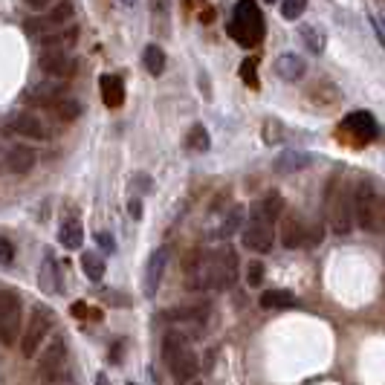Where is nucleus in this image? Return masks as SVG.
Wrapping results in <instances>:
<instances>
[{
	"label": "nucleus",
	"mask_w": 385,
	"mask_h": 385,
	"mask_svg": "<svg viewBox=\"0 0 385 385\" xmlns=\"http://www.w3.org/2000/svg\"><path fill=\"white\" fill-rule=\"evenodd\" d=\"M255 70H258V61H255V58H246V61L241 64V79H243L249 87H258V73H255Z\"/></svg>",
	"instance_id": "473e14b6"
},
{
	"label": "nucleus",
	"mask_w": 385,
	"mask_h": 385,
	"mask_svg": "<svg viewBox=\"0 0 385 385\" xmlns=\"http://www.w3.org/2000/svg\"><path fill=\"white\" fill-rule=\"evenodd\" d=\"M264 29H267L264 26V15H261L258 6L252 4V0H243V4L235 6V18L226 26L229 38L238 41L241 47H258L261 38H264Z\"/></svg>",
	"instance_id": "20e7f679"
},
{
	"label": "nucleus",
	"mask_w": 385,
	"mask_h": 385,
	"mask_svg": "<svg viewBox=\"0 0 385 385\" xmlns=\"http://www.w3.org/2000/svg\"><path fill=\"white\" fill-rule=\"evenodd\" d=\"M342 127L347 134H354L360 145L371 142L377 137V119L368 113V110H357V113H347V119L342 122Z\"/></svg>",
	"instance_id": "4468645a"
},
{
	"label": "nucleus",
	"mask_w": 385,
	"mask_h": 385,
	"mask_svg": "<svg viewBox=\"0 0 385 385\" xmlns=\"http://www.w3.org/2000/svg\"><path fill=\"white\" fill-rule=\"evenodd\" d=\"M12 261H15V246H12V241L0 235V267H9Z\"/></svg>",
	"instance_id": "f704fd0d"
},
{
	"label": "nucleus",
	"mask_w": 385,
	"mask_h": 385,
	"mask_svg": "<svg viewBox=\"0 0 385 385\" xmlns=\"http://www.w3.org/2000/svg\"><path fill=\"white\" fill-rule=\"evenodd\" d=\"M241 226H243V206H235V209L229 212V217L220 223V229H217L214 235H217V238H229V235H235Z\"/></svg>",
	"instance_id": "cd10ccee"
},
{
	"label": "nucleus",
	"mask_w": 385,
	"mask_h": 385,
	"mask_svg": "<svg viewBox=\"0 0 385 385\" xmlns=\"http://www.w3.org/2000/svg\"><path fill=\"white\" fill-rule=\"evenodd\" d=\"M142 64H145V70L151 76H163V70H166V52L159 50L156 44H148L145 52H142Z\"/></svg>",
	"instance_id": "393cba45"
},
{
	"label": "nucleus",
	"mask_w": 385,
	"mask_h": 385,
	"mask_svg": "<svg viewBox=\"0 0 385 385\" xmlns=\"http://www.w3.org/2000/svg\"><path fill=\"white\" fill-rule=\"evenodd\" d=\"M127 212H131L134 220H139V217H142V203H139V200H131V203H127Z\"/></svg>",
	"instance_id": "4c0bfd02"
},
{
	"label": "nucleus",
	"mask_w": 385,
	"mask_h": 385,
	"mask_svg": "<svg viewBox=\"0 0 385 385\" xmlns=\"http://www.w3.org/2000/svg\"><path fill=\"white\" fill-rule=\"evenodd\" d=\"M23 336V304L18 293L0 290V345L9 347Z\"/></svg>",
	"instance_id": "423d86ee"
},
{
	"label": "nucleus",
	"mask_w": 385,
	"mask_h": 385,
	"mask_svg": "<svg viewBox=\"0 0 385 385\" xmlns=\"http://www.w3.org/2000/svg\"><path fill=\"white\" fill-rule=\"evenodd\" d=\"M307 223L299 217V214H284L281 220V243L287 249H299V246H307Z\"/></svg>",
	"instance_id": "2eb2a0df"
},
{
	"label": "nucleus",
	"mask_w": 385,
	"mask_h": 385,
	"mask_svg": "<svg viewBox=\"0 0 385 385\" xmlns=\"http://www.w3.org/2000/svg\"><path fill=\"white\" fill-rule=\"evenodd\" d=\"M6 127L21 137H29V139H47V127L44 122L38 119V113H29V110H15L9 119H6Z\"/></svg>",
	"instance_id": "f8f14e48"
},
{
	"label": "nucleus",
	"mask_w": 385,
	"mask_h": 385,
	"mask_svg": "<svg viewBox=\"0 0 385 385\" xmlns=\"http://www.w3.org/2000/svg\"><path fill=\"white\" fill-rule=\"evenodd\" d=\"M41 287H44V293H61V270L52 255H47L41 264Z\"/></svg>",
	"instance_id": "5701e85b"
},
{
	"label": "nucleus",
	"mask_w": 385,
	"mask_h": 385,
	"mask_svg": "<svg viewBox=\"0 0 385 385\" xmlns=\"http://www.w3.org/2000/svg\"><path fill=\"white\" fill-rule=\"evenodd\" d=\"M67 21H73V6H70V4H52L50 12H47V18H44V23H47L50 29L64 26Z\"/></svg>",
	"instance_id": "bb28decb"
},
{
	"label": "nucleus",
	"mask_w": 385,
	"mask_h": 385,
	"mask_svg": "<svg viewBox=\"0 0 385 385\" xmlns=\"http://www.w3.org/2000/svg\"><path fill=\"white\" fill-rule=\"evenodd\" d=\"M67 345H64L61 336L52 339V345L44 350V357H41V379L47 385L52 382H61L64 377H67Z\"/></svg>",
	"instance_id": "1a4fd4ad"
},
{
	"label": "nucleus",
	"mask_w": 385,
	"mask_h": 385,
	"mask_svg": "<svg viewBox=\"0 0 385 385\" xmlns=\"http://www.w3.org/2000/svg\"><path fill=\"white\" fill-rule=\"evenodd\" d=\"M278 9H281V15L287 21H296V18H301L307 12V4H304V0H287V4H281Z\"/></svg>",
	"instance_id": "2f4dec72"
},
{
	"label": "nucleus",
	"mask_w": 385,
	"mask_h": 385,
	"mask_svg": "<svg viewBox=\"0 0 385 385\" xmlns=\"http://www.w3.org/2000/svg\"><path fill=\"white\" fill-rule=\"evenodd\" d=\"M318 241H322V226H310L307 229V246H316Z\"/></svg>",
	"instance_id": "c9c22d12"
},
{
	"label": "nucleus",
	"mask_w": 385,
	"mask_h": 385,
	"mask_svg": "<svg viewBox=\"0 0 385 385\" xmlns=\"http://www.w3.org/2000/svg\"><path fill=\"white\" fill-rule=\"evenodd\" d=\"M102 99L108 108H122L125 102V87L119 76H102Z\"/></svg>",
	"instance_id": "4be33fe9"
},
{
	"label": "nucleus",
	"mask_w": 385,
	"mask_h": 385,
	"mask_svg": "<svg viewBox=\"0 0 385 385\" xmlns=\"http://www.w3.org/2000/svg\"><path fill=\"white\" fill-rule=\"evenodd\" d=\"M81 270H84V275H87L90 281H102L105 272H108V264H105V258H99L96 252H84V255H81Z\"/></svg>",
	"instance_id": "a878e982"
},
{
	"label": "nucleus",
	"mask_w": 385,
	"mask_h": 385,
	"mask_svg": "<svg viewBox=\"0 0 385 385\" xmlns=\"http://www.w3.org/2000/svg\"><path fill=\"white\" fill-rule=\"evenodd\" d=\"M191 385H200V382H191Z\"/></svg>",
	"instance_id": "79ce46f5"
},
{
	"label": "nucleus",
	"mask_w": 385,
	"mask_h": 385,
	"mask_svg": "<svg viewBox=\"0 0 385 385\" xmlns=\"http://www.w3.org/2000/svg\"><path fill=\"white\" fill-rule=\"evenodd\" d=\"M371 26H374V32H377V38H379V44L385 47V23H382V21H377V18H371Z\"/></svg>",
	"instance_id": "e433bc0d"
},
{
	"label": "nucleus",
	"mask_w": 385,
	"mask_h": 385,
	"mask_svg": "<svg viewBox=\"0 0 385 385\" xmlns=\"http://www.w3.org/2000/svg\"><path fill=\"white\" fill-rule=\"evenodd\" d=\"M301 41H304V47L310 50V52H322L325 50V35H322V29H316V26H304L301 29Z\"/></svg>",
	"instance_id": "c756f323"
},
{
	"label": "nucleus",
	"mask_w": 385,
	"mask_h": 385,
	"mask_svg": "<svg viewBox=\"0 0 385 385\" xmlns=\"http://www.w3.org/2000/svg\"><path fill=\"white\" fill-rule=\"evenodd\" d=\"M166 270H168V246H159L151 252V258L145 264V281H142L145 296H154L159 290V281H163Z\"/></svg>",
	"instance_id": "9b49d317"
},
{
	"label": "nucleus",
	"mask_w": 385,
	"mask_h": 385,
	"mask_svg": "<svg viewBox=\"0 0 385 385\" xmlns=\"http://www.w3.org/2000/svg\"><path fill=\"white\" fill-rule=\"evenodd\" d=\"M52 322H55V313H52L50 307H44V304H38L35 310L29 313V322H26V328H23V336H21V354H23L26 360L35 357L38 350H41L47 333L52 331Z\"/></svg>",
	"instance_id": "0eeeda50"
},
{
	"label": "nucleus",
	"mask_w": 385,
	"mask_h": 385,
	"mask_svg": "<svg viewBox=\"0 0 385 385\" xmlns=\"http://www.w3.org/2000/svg\"><path fill=\"white\" fill-rule=\"evenodd\" d=\"M185 275L191 290H229L238 281V252L232 246L214 252L195 249L185 258Z\"/></svg>",
	"instance_id": "f257e3e1"
},
{
	"label": "nucleus",
	"mask_w": 385,
	"mask_h": 385,
	"mask_svg": "<svg viewBox=\"0 0 385 385\" xmlns=\"http://www.w3.org/2000/svg\"><path fill=\"white\" fill-rule=\"evenodd\" d=\"M310 166H313V154H307V151H284L272 163L275 174H296V171H304Z\"/></svg>",
	"instance_id": "dca6fc26"
},
{
	"label": "nucleus",
	"mask_w": 385,
	"mask_h": 385,
	"mask_svg": "<svg viewBox=\"0 0 385 385\" xmlns=\"http://www.w3.org/2000/svg\"><path fill=\"white\" fill-rule=\"evenodd\" d=\"M243 246L249 252H270L272 243H275V229L272 223H264V220H249L243 226V235H241Z\"/></svg>",
	"instance_id": "9d476101"
},
{
	"label": "nucleus",
	"mask_w": 385,
	"mask_h": 385,
	"mask_svg": "<svg viewBox=\"0 0 385 385\" xmlns=\"http://www.w3.org/2000/svg\"><path fill=\"white\" fill-rule=\"evenodd\" d=\"M35 151H32L29 145H15L9 154H6V168L12 174H29L32 168H35Z\"/></svg>",
	"instance_id": "a211bd4d"
},
{
	"label": "nucleus",
	"mask_w": 385,
	"mask_h": 385,
	"mask_svg": "<svg viewBox=\"0 0 385 385\" xmlns=\"http://www.w3.org/2000/svg\"><path fill=\"white\" fill-rule=\"evenodd\" d=\"M185 145L191 148V151H209V145H212V139H209V131L203 125H195L188 131V139H185Z\"/></svg>",
	"instance_id": "c85d7f7f"
},
{
	"label": "nucleus",
	"mask_w": 385,
	"mask_h": 385,
	"mask_svg": "<svg viewBox=\"0 0 385 385\" xmlns=\"http://www.w3.org/2000/svg\"><path fill=\"white\" fill-rule=\"evenodd\" d=\"M26 99L35 105V108H50V110H55L64 99H67V87L58 84V81H44V84H38L35 90H29Z\"/></svg>",
	"instance_id": "ddd939ff"
},
{
	"label": "nucleus",
	"mask_w": 385,
	"mask_h": 385,
	"mask_svg": "<svg viewBox=\"0 0 385 385\" xmlns=\"http://www.w3.org/2000/svg\"><path fill=\"white\" fill-rule=\"evenodd\" d=\"M163 354L168 360V368H171V379L177 385H191L200 371V360L197 354L188 347L185 336L183 333H168L163 339Z\"/></svg>",
	"instance_id": "7ed1b4c3"
},
{
	"label": "nucleus",
	"mask_w": 385,
	"mask_h": 385,
	"mask_svg": "<svg viewBox=\"0 0 385 385\" xmlns=\"http://www.w3.org/2000/svg\"><path fill=\"white\" fill-rule=\"evenodd\" d=\"M209 316V304L206 301H195V304H183L166 313L168 322H203Z\"/></svg>",
	"instance_id": "aec40b11"
},
{
	"label": "nucleus",
	"mask_w": 385,
	"mask_h": 385,
	"mask_svg": "<svg viewBox=\"0 0 385 385\" xmlns=\"http://www.w3.org/2000/svg\"><path fill=\"white\" fill-rule=\"evenodd\" d=\"M47 50L41 52V70L52 79H67L76 73V58L67 52V47H64L58 38H44Z\"/></svg>",
	"instance_id": "6e6552de"
},
{
	"label": "nucleus",
	"mask_w": 385,
	"mask_h": 385,
	"mask_svg": "<svg viewBox=\"0 0 385 385\" xmlns=\"http://www.w3.org/2000/svg\"><path fill=\"white\" fill-rule=\"evenodd\" d=\"M99 243H102L108 252H113V241H110V235H99Z\"/></svg>",
	"instance_id": "58836bf2"
},
{
	"label": "nucleus",
	"mask_w": 385,
	"mask_h": 385,
	"mask_svg": "<svg viewBox=\"0 0 385 385\" xmlns=\"http://www.w3.org/2000/svg\"><path fill=\"white\" fill-rule=\"evenodd\" d=\"M304 61L299 58V55H293V52H284V55H278L275 58V73H278V79H284V81H299L301 76H304Z\"/></svg>",
	"instance_id": "6ab92c4d"
},
{
	"label": "nucleus",
	"mask_w": 385,
	"mask_h": 385,
	"mask_svg": "<svg viewBox=\"0 0 385 385\" xmlns=\"http://www.w3.org/2000/svg\"><path fill=\"white\" fill-rule=\"evenodd\" d=\"M354 223H360V229L371 235L385 232V200L368 180H360L354 185Z\"/></svg>",
	"instance_id": "f03ea898"
},
{
	"label": "nucleus",
	"mask_w": 385,
	"mask_h": 385,
	"mask_svg": "<svg viewBox=\"0 0 385 385\" xmlns=\"http://www.w3.org/2000/svg\"><path fill=\"white\" fill-rule=\"evenodd\" d=\"M55 113H58V119H64V122H73V119L81 116V105H79L76 99H64V102L55 108Z\"/></svg>",
	"instance_id": "7c9ffc66"
},
{
	"label": "nucleus",
	"mask_w": 385,
	"mask_h": 385,
	"mask_svg": "<svg viewBox=\"0 0 385 385\" xmlns=\"http://www.w3.org/2000/svg\"><path fill=\"white\" fill-rule=\"evenodd\" d=\"M258 304L264 310H290V307H299V299L290 290H267V293H261Z\"/></svg>",
	"instance_id": "412c9836"
},
{
	"label": "nucleus",
	"mask_w": 385,
	"mask_h": 385,
	"mask_svg": "<svg viewBox=\"0 0 385 385\" xmlns=\"http://www.w3.org/2000/svg\"><path fill=\"white\" fill-rule=\"evenodd\" d=\"M261 281H264V264L261 261H252L246 267V284L249 287H261Z\"/></svg>",
	"instance_id": "72a5a7b5"
},
{
	"label": "nucleus",
	"mask_w": 385,
	"mask_h": 385,
	"mask_svg": "<svg viewBox=\"0 0 385 385\" xmlns=\"http://www.w3.org/2000/svg\"><path fill=\"white\" fill-rule=\"evenodd\" d=\"M127 385H137V382H127Z\"/></svg>",
	"instance_id": "a19ab883"
},
{
	"label": "nucleus",
	"mask_w": 385,
	"mask_h": 385,
	"mask_svg": "<svg viewBox=\"0 0 385 385\" xmlns=\"http://www.w3.org/2000/svg\"><path fill=\"white\" fill-rule=\"evenodd\" d=\"M58 241L67 249H79L84 243V229L79 220H64V226L58 229Z\"/></svg>",
	"instance_id": "b1692460"
},
{
	"label": "nucleus",
	"mask_w": 385,
	"mask_h": 385,
	"mask_svg": "<svg viewBox=\"0 0 385 385\" xmlns=\"http://www.w3.org/2000/svg\"><path fill=\"white\" fill-rule=\"evenodd\" d=\"M325 212L328 223L336 235H347L354 229V191H347L342 180H333L325 195Z\"/></svg>",
	"instance_id": "39448f33"
},
{
	"label": "nucleus",
	"mask_w": 385,
	"mask_h": 385,
	"mask_svg": "<svg viewBox=\"0 0 385 385\" xmlns=\"http://www.w3.org/2000/svg\"><path fill=\"white\" fill-rule=\"evenodd\" d=\"M284 214V200L281 195L270 191L267 197H261L258 203H252V220H264V223H275Z\"/></svg>",
	"instance_id": "f3484780"
},
{
	"label": "nucleus",
	"mask_w": 385,
	"mask_h": 385,
	"mask_svg": "<svg viewBox=\"0 0 385 385\" xmlns=\"http://www.w3.org/2000/svg\"><path fill=\"white\" fill-rule=\"evenodd\" d=\"M96 385H110V377H108V374H99V377H96Z\"/></svg>",
	"instance_id": "ea45409f"
}]
</instances>
